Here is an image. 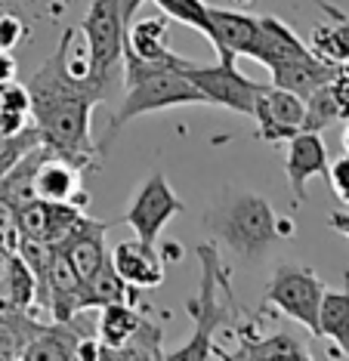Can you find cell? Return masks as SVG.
Wrapping results in <instances>:
<instances>
[{
  "instance_id": "277c9868",
  "label": "cell",
  "mask_w": 349,
  "mask_h": 361,
  "mask_svg": "<svg viewBox=\"0 0 349 361\" xmlns=\"http://www.w3.org/2000/svg\"><path fill=\"white\" fill-rule=\"evenodd\" d=\"M213 232L229 244L238 257L256 259L278 241V216L269 201L260 195H235L226 207H220L211 219Z\"/></svg>"
},
{
  "instance_id": "d6a6232c",
  "label": "cell",
  "mask_w": 349,
  "mask_h": 361,
  "mask_svg": "<svg viewBox=\"0 0 349 361\" xmlns=\"http://www.w3.org/2000/svg\"><path fill=\"white\" fill-rule=\"evenodd\" d=\"M139 6H143V0H124V19H127V25L133 22V16H136Z\"/></svg>"
},
{
  "instance_id": "7a4b0ae2",
  "label": "cell",
  "mask_w": 349,
  "mask_h": 361,
  "mask_svg": "<svg viewBox=\"0 0 349 361\" xmlns=\"http://www.w3.org/2000/svg\"><path fill=\"white\" fill-rule=\"evenodd\" d=\"M121 59H124L127 93H124L118 111L112 114L109 136H114L121 127H127L130 121L143 118V114H152V111L179 109V105H211L207 96L186 75H182L179 68L143 62L127 50H124Z\"/></svg>"
},
{
  "instance_id": "836d02e7",
  "label": "cell",
  "mask_w": 349,
  "mask_h": 361,
  "mask_svg": "<svg viewBox=\"0 0 349 361\" xmlns=\"http://www.w3.org/2000/svg\"><path fill=\"white\" fill-rule=\"evenodd\" d=\"M343 152L349 154V124H346V130H343Z\"/></svg>"
},
{
  "instance_id": "7402d4cb",
  "label": "cell",
  "mask_w": 349,
  "mask_h": 361,
  "mask_svg": "<svg viewBox=\"0 0 349 361\" xmlns=\"http://www.w3.org/2000/svg\"><path fill=\"white\" fill-rule=\"evenodd\" d=\"M319 336L334 343V352L349 358V287L325 290L319 306Z\"/></svg>"
},
{
  "instance_id": "e0dca14e",
  "label": "cell",
  "mask_w": 349,
  "mask_h": 361,
  "mask_svg": "<svg viewBox=\"0 0 349 361\" xmlns=\"http://www.w3.org/2000/svg\"><path fill=\"white\" fill-rule=\"evenodd\" d=\"M260 28H263V40H260V53H256V62L263 68L276 71L278 65H288L294 59H303L312 50L297 37V31L285 25L276 16H260Z\"/></svg>"
},
{
  "instance_id": "30bf717a",
  "label": "cell",
  "mask_w": 349,
  "mask_h": 361,
  "mask_svg": "<svg viewBox=\"0 0 349 361\" xmlns=\"http://www.w3.org/2000/svg\"><path fill=\"white\" fill-rule=\"evenodd\" d=\"M207 19H211V44L220 53V59H238V56H251L256 59L260 53V16L238 13V10H223V6L207 4Z\"/></svg>"
},
{
  "instance_id": "cb8c5ba5",
  "label": "cell",
  "mask_w": 349,
  "mask_h": 361,
  "mask_svg": "<svg viewBox=\"0 0 349 361\" xmlns=\"http://www.w3.org/2000/svg\"><path fill=\"white\" fill-rule=\"evenodd\" d=\"M164 331L161 324H155L152 318H143V324L136 327V334L130 336L124 346L105 352L102 358H112V361H121V358H133V361H152V358H164Z\"/></svg>"
},
{
  "instance_id": "9c48e42d",
  "label": "cell",
  "mask_w": 349,
  "mask_h": 361,
  "mask_svg": "<svg viewBox=\"0 0 349 361\" xmlns=\"http://www.w3.org/2000/svg\"><path fill=\"white\" fill-rule=\"evenodd\" d=\"M303 114L306 105L297 93L281 90L276 84H263L254 99V114L256 121V139L263 142H281L303 130Z\"/></svg>"
},
{
  "instance_id": "1f68e13d",
  "label": "cell",
  "mask_w": 349,
  "mask_h": 361,
  "mask_svg": "<svg viewBox=\"0 0 349 361\" xmlns=\"http://www.w3.org/2000/svg\"><path fill=\"white\" fill-rule=\"evenodd\" d=\"M328 226L334 228V232H340V235L349 238V210H334V213L328 216Z\"/></svg>"
},
{
  "instance_id": "5b68a950",
  "label": "cell",
  "mask_w": 349,
  "mask_h": 361,
  "mask_svg": "<svg viewBox=\"0 0 349 361\" xmlns=\"http://www.w3.org/2000/svg\"><path fill=\"white\" fill-rule=\"evenodd\" d=\"M78 31H81L84 47H87L84 78L109 84L112 68L124 56V37H127L124 0H93Z\"/></svg>"
},
{
  "instance_id": "9a60e30c",
  "label": "cell",
  "mask_w": 349,
  "mask_h": 361,
  "mask_svg": "<svg viewBox=\"0 0 349 361\" xmlns=\"http://www.w3.org/2000/svg\"><path fill=\"white\" fill-rule=\"evenodd\" d=\"M105 232H109V223L84 216V223L74 228L62 244H56L84 284H87V278H93L96 269H102L112 259V253L105 250Z\"/></svg>"
},
{
  "instance_id": "8fae6325",
  "label": "cell",
  "mask_w": 349,
  "mask_h": 361,
  "mask_svg": "<svg viewBox=\"0 0 349 361\" xmlns=\"http://www.w3.org/2000/svg\"><path fill=\"white\" fill-rule=\"evenodd\" d=\"M44 309L49 312L53 322H69L78 312L93 309L87 297V284L78 278V272L71 269V262L65 259L59 247H53L49 269L44 278Z\"/></svg>"
},
{
  "instance_id": "484cf974",
  "label": "cell",
  "mask_w": 349,
  "mask_h": 361,
  "mask_svg": "<svg viewBox=\"0 0 349 361\" xmlns=\"http://www.w3.org/2000/svg\"><path fill=\"white\" fill-rule=\"evenodd\" d=\"M155 6L167 16V19L201 31L204 37H211V19H207V4L204 0H155Z\"/></svg>"
},
{
  "instance_id": "6da1fadb",
  "label": "cell",
  "mask_w": 349,
  "mask_h": 361,
  "mask_svg": "<svg viewBox=\"0 0 349 361\" xmlns=\"http://www.w3.org/2000/svg\"><path fill=\"white\" fill-rule=\"evenodd\" d=\"M74 28H65L59 47L49 59L28 78V99H31V124L40 133V145H47L62 161L84 170L96 167L99 149L93 142V109L102 102L105 84L90 80L71 71L69 44Z\"/></svg>"
},
{
  "instance_id": "f546056e",
  "label": "cell",
  "mask_w": 349,
  "mask_h": 361,
  "mask_svg": "<svg viewBox=\"0 0 349 361\" xmlns=\"http://www.w3.org/2000/svg\"><path fill=\"white\" fill-rule=\"evenodd\" d=\"M331 96L337 102V111H340V121H349V75L337 71L334 80H331Z\"/></svg>"
},
{
  "instance_id": "8992f818",
  "label": "cell",
  "mask_w": 349,
  "mask_h": 361,
  "mask_svg": "<svg viewBox=\"0 0 349 361\" xmlns=\"http://www.w3.org/2000/svg\"><path fill=\"white\" fill-rule=\"evenodd\" d=\"M325 284L312 272L309 266H294V262H281L272 272L269 284H266V306H276L281 315L290 322L303 324L312 336H319V306Z\"/></svg>"
},
{
  "instance_id": "52a82bcc",
  "label": "cell",
  "mask_w": 349,
  "mask_h": 361,
  "mask_svg": "<svg viewBox=\"0 0 349 361\" xmlns=\"http://www.w3.org/2000/svg\"><path fill=\"white\" fill-rule=\"evenodd\" d=\"M179 71L201 90L211 105L247 114V118L254 114V99H256V93H260L263 84H256V80L241 75L235 59H220L217 65H201V62L192 59L189 65H182Z\"/></svg>"
},
{
  "instance_id": "5bb4252c",
  "label": "cell",
  "mask_w": 349,
  "mask_h": 361,
  "mask_svg": "<svg viewBox=\"0 0 349 361\" xmlns=\"http://www.w3.org/2000/svg\"><path fill=\"white\" fill-rule=\"evenodd\" d=\"M124 50L133 53L136 59L152 65H167V68H182L192 59L177 56L170 50L167 40V16H143V19L130 22L127 37H124Z\"/></svg>"
},
{
  "instance_id": "d6986e66",
  "label": "cell",
  "mask_w": 349,
  "mask_h": 361,
  "mask_svg": "<svg viewBox=\"0 0 349 361\" xmlns=\"http://www.w3.org/2000/svg\"><path fill=\"white\" fill-rule=\"evenodd\" d=\"M47 152H49L47 145H35V149L25 152L22 158L0 176V204L10 207V213L35 198V173H37L40 161L47 158Z\"/></svg>"
},
{
  "instance_id": "ba28073f",
  "label": "cell",
  "mask_w": 349,
  "mask_h": 361,
  "mask_svg": "<svg viewBox=\"0 0 349 361\" xmlns=\"http://www.w3.org/2000/svg\"><path fill=\"white\" fill-rule=\"evenodd\" d=\"M186 210V201L177 198V192L170 188L167 176L164 173H152L139 185V192L133 195L127 213L121 216V223H127L133 232H136L139 241L155 244L161 228L170 223L173 216Z\"/></svg>"
},
{
  "instance_id": "4dcf8cb0",
  "label": "cell",
  "mask_w": 349,
  "mask_h": 361,
  "mask_svg": "<svg viewBox=\"0 0 349 361\" xmlns=\"http://www.w3.org/2000/svg\"><path fill=\"white\" fill-rule=\"evenodd\" d=\"M16 75H19V62H16V56L6 53V50H0V87L13 84Z\"/></svg>"
},
{
  "instance_id": "4fadbf2b",
  "label": "cell",
  "mask_w": 349,
  "mask_h": 361,
  "mask_svg": "<svg viewBox=\"0 0 349 361\" xmlns=\"http://www.w3.org/2000/svg\"><path fill=\"white\" fill-rule=\"evenodd\" d=\"M112 266L133 290H155L164 284V257L155 250V244H146L139 238L114 244Z\"/></svg>"
},
{
  "instance_id": "603a6c76",
  "label": "cell",
  "mask_w": 349,
  "mask_h": 361,
  "mask_svg": "<svg viewBox=\"0 0 349 361\" xmlns=\"http://www.w3.org/2000/svg\"><path fill=\"white\" fill-rule=\"evenodd\" d=\"M229 358H312V355L294 334L276 331V334H266V336L241 334L238 349H232Z\"/></svg>"
},
{
  "instance_id": "83f0119b",
  "label": "cell",
  "mask_w": 349,
  "mask_h": 361,
  "mask_svg": "<svg viewBox=\"0 0 349 361\" xmlns=\"http://www.w3.org/2000/svg\"><path fill=\"white\" fill-rule=\"evenodd\" d=\"M328 183H331V192L343 204H349V154L328 164Z\"/></svg>"
},
{
  "instance_id": "3957f363",
  "label": "cell",
  "mask_w": 349,
  "mask_h": 361,
  "mask_svg": "<svg viewBox=\"0 0 349 361\" xmlns=\"http://www.w3.org/2000/svg\"><path fill=\"white\" fill-rule=\"evenodd\" d=\"M198 259H201V290L198 297L186 302L189 315H192V336L186 346H179L170 358H211L217 355V331L232 324L235 318V302L232 293L226 300L220 297L223 290H229V266H223L217 241L198 244Z\"/></svg>"
},
{
  "instance_id": "ac0fdd59",
  "label": "cell",
  "mask_w": 349,
  "mask_h": 361,
  "mask_svg": "<svg viewBox=\"0 0 349 361\" xmlns=\"http://www.w3.org/2000/svg\"><path fill=\"white\" fill-rule=\"evenodd\" d=\"M269 75H272V84L276 87L290 90V93H297L300 99H306L312 90H319V87H325L334 80L337 65H331L325 59H319L315 53H309V56H303V59L278 65V68L269 71Z\"/></svg>"
},
{
  "instance_id": "d4e9b609",
  "label": "cell",
  "mask_w": 349,
  "mask_h": 361,
  "mask_svg": "<svg viewBox=\"0 0 349 361\" xmlns=\"http://www.w3.org/2000/svg\"><path fill=\"white\" fill-rule=\"evenodd\" d=\"M303 105H306L303 130L321 133V130H328L331 124H337V121H340L337 102H334V96H331V87H328V84L319 87V90H312V93L303 99Z\"/></svg>"
},
{
  "instance_id": "ffe728a7",
  "label": "cell",
  "mask_w": 349,
  "mask_h": 361,
  "mask_svg": "<svg viewBox=\"0 0 349 361\" xmlns=\"http://www.w3.org/2000/svg\"><path fill=\"white\" fill-rule=\"evenodd\" d=\"M143 318H146V312H139L133 302H105V306H99L96 336L102 343V355L124 346L136 334V327L143 324Z\"/></svg>"
},
{
  "instance_id": "7c38bea8",
  "label": "cell",
  "mask_w": 349,
  "mask_h": 361,
  "mask_svg": "<svg viewBox=\"0 0 349 361\" xmlns=\"http://www.w3.org/2000/svg\"><path fill=\"white\" fill-rule=\"evenodd\" d=\"M328 145L325 139L312 130H300L288 139V158H285V173L288 185L297 204L306 201V183L312 176H328Z\"/></svg>"
},
{
  "instance_id": "4316f807",
  "label": "cell",
  "mask_w": 349,
  "mask_h": 361,
  "mask_svg": "<svg viewBox=\"0 0 349 361\" xmlns=\"http://www.w3.org/2000/svg\"><path fill=\"white\" fill-rule=\"evenodd\" d=\"M35 145H40V133L37 127H25L22 133H0V176L22 158L25 152H31Z\"/></svg>"
},
{
  "instance_id": "2e32d148",
  "label": "cell",
  "mask_w": 349,
  "mask_h": 361,
  "mask_svg": "<svg viewBox=\"0 0 349 361\" xmlns=\"http://www.w3.org/2000/svg\"><path fill=\"white\" fill-rule=\"evenodd\" d=\"M35 198L44 201H71L78 207L87 210L90 195L81 185V170L74 164L62 161L59 154L47 152V158L40 161L37 173H35Z\"/></svg>"
},
{
  "instance_id": "f1b7e54d",
  "label": "cell",
  "mask_w": 349,
  "mask_h": 361,
  "mask_svg": "<svg viewBox=\"0 0 349 361\" xmlns=\"http://www.w3.org/2000/svg\"><path fill=\"white\" fill-rule=\"evenodd\" d=\"M22 37H25V22L19 16H10V13L0 16V50L13 53L22 44Z\"/></svg>"
},
{
  "instance_id": "44dd1931",
  "label": "cell",
  "mask_w": 349,
  "mask_h": 361,
  "mask_svg": "<svg viewBox=\"0 0 349 361\" xmlns=\"http://www.w3.org/2000/svg\"><path fill=\"white\" fill-rule=\"evenodd\" d=\"M315 4H319L321 10L331 16V22H321V25H315L312 35H309V44H306V47H309V50L319 56V59H325L331 65H340L349 56V19L337 10V6L325 4V0H315Z\"/></svg>"
}]
</instances>
